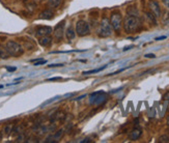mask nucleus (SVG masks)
<instances>
[{"mask_svg":"<svg viewBox=\"0 0 169 143\" xmlns=\"http://www.w3.org/2000/svg\"><path fill=\"white\" fill-rule=\"evenodd\" d=\"M140 25V21L136 16H127L124 21V29L125 33H133L138 29Z\"/></svg>","mask_w":169,"mask_h":143,"instance_id":"f257e3e1","label":"nucleus"},{"mask_svg":"<svg viewBox=\"0 0 169 143\" xmlns=\"http://www.w3.org/2000/svg\"><path fill=\"white\" fill-rule=\"evenodd\" d=\"M5 49L8 52V54L14 57H19L23 54L22 46L17 42H14V41H8V42L6 43Z\"/></svg>","mask_w":169,"mask_h":143,"instance_id":"f03ea898","label":"nucleus"},{"mask_svg":"<svg viewBox=\"0 0 169 143\" xmlns=\"http://www.w3.org/2000/svg\"><path fill=\"white\" fill-rule=\"evenodd\" d=\"M112 34V25L108 19L104 18L100 23V28L98 31V35L100 37H109Z\"/></svg>","mask_w":169,"mask_h":143,"instance_id":"7ed1b4c3","label":"nucleus"},{"mask_svg":"<svg viewBox=\"0 0 169 143\" xmlns=\"http://www.w3.org/2000/svg\"><path fill=\"white\" fill-rule=\"evenodd\" d=\"M76 33L79 36H85L90 33V27L86 21L79 20L76 23Z\"/></svg>","mask_w":169,"mask_h":143,"instance_id":"20e7f679","label":"nucleus"},{"mask_svg":"<svg viewBox=\"0 0 169 143\" xmlns=\"http://www.w3.org/2000/svg\"><path fill=\"white\" fill-rule=\"evenodd\" d=\"M122 17L118 11H114V13L111 14L110 23L115 31L120 30V28H122Z\"/></svg>","mask_w":169,"mask_h":143,"instance_id":"39448f33","label":"nucleus"},{"mask_svg":"<svg viewBox=\"0 0 169 143\" xmlns=\"http://www.w3.org/2000/svg\"><path fill=\"white\" fill-rule=\"evenodd\" d=\"M106 100V94L104 91H96V93H93L90 96V102L91 105H95V106H99L101 104H103L104 102Z\"/></svg>","mask_w":169,"mask_h":143,"instance_id":"423d86ee","label":"nucleus"},{"mask_svg":"<svg viewBox=\"0 0 169 143\" xmlns=\"http://www.w3.org/2000/svg\"><path fill=\"white\" fill-rule=\"evenodd\" d=\"M64 26H66V21H60L56 26H55L54 30H53V34H54L55 40L60 41L63 36L64 32Z\"/></svg>","mask_w":169,"mask_h":143,"instance_id":"0eeeda50","label":"nucleus"},{"mask_svg":"<svg viewBox=\"0 0 169 143\" xmlns=\"http://www.w3.org/2000/svg\"><path fill=\"white\" fill-rule=\"evenodd\" d=\"M53 32V29L50 27V26H38L35 29V35L37 37H41V36H45V35H50Z\"/></svg>","mask_w":169,"mask_h":143,"instance_id":"6e6552de","label":"nucleus"},{"mask_svg":"<svg viewBox=\"0 0 169 143\" xmlns=\"http://www.w3.org/2000/svg\"><path fill=\"white\" fill-rule=\"evenodd\" d=\"M148 7H149V11H151L157 18L161 17V7L159 5L157 0H151V1L148 2Z\"/></svg>","mask_w":169,"mask_h":143,"instance_id":"1a4fd4ad","label":"nucleus"},{"mask_svg":"<svg viewBox=\"0 0 169 143\" xmlns=\"http://www.w3.org/2000/svg\"><path fill=\"white\" fill-rule=\"evenodd\" d=\"M38 44L43 47H50L52 44V38L49 35L41 36V37H38Z\"/></svg>","mask_w":169,"mask_h":143,"instance_id":"9d476101","label":"nucleus"},{"mask_svg":"<svg viewBox=\"0 0 169 143\" xmlns=\"http://www.w3.org/2000/svg\"><path fill=\"white\" fill-rule=\"evenodd\" d=\"M141 135H142L141 130L135 129V130H133L131 133H130L129 138H130V140H133V141H136V140H138L139 138L141 137Z\"/></svg>","mask_w":169,"mask_h":143,"instance_id":"9b49d317","label":"nucleus"},{"mask_svg":"<svg viewBox=\"0 0 169 143\" xmlns=\"http://www.w3.org/2000/svg\"><path fill=\"white\" fill-rule=\"evenodd\" d=\"M145 18L149 24H151V25H154V26L157 25V17L154 16L151 11H147V13H145Z\"/></svg>","mask_w":169,"mask_h":143,"instance_id":"f8f14e48","label":"nucleus"},{"mask_svg":"<svg viewBox=\"0 0 169 143\" xmlns=\"http://www.w3.org/2000/svg\"><path fill=\"white\" fill-rule=\"evenodd\" d=\"M40 19H45V20H51L53 18V11H50V9H45L44 11L40 14Z\"/></svg>","mask_w":169,"mask_h":143,"instance_id":"ddd939ff","label":"nucleus"},{"mask_svg":"<svg viewBox=\"0 0 169 143\" xmlns=\"http://www.w3.org/2000/svg\"><path fill=\"white\" fill-rule=\"evenodd\" d=\"M66 36H67V38L69 41L74 40L75 36H76V31L74 30L73 27H69V28L67 29V31H66Z\"/></svg>","mask_w":169,"mask_h":143,"instance_id":"4468645a","label":"nucleus"},{"mask_svg":"<svg viewBox=\"0 0 169 143\" xmlns=\"http://www.w3.org/2000/svg\"><path fill=\"white\" fill-rule=\"evenodd\" d=\"M62 0H48V5L51 8H56L61 4Z\"/></svg>","mask_w":169,"mask_h":143,"instance_id":"2eb2a0df","label":"nucleus"},{"mask_svg":"<svg viewBox=\"0 0 169 143\" xmlns=\"http://www.w3.org/2000/svg\"><path fill=\"white\" fill-rule=\"evenodd\" d=\"M9 56H11V55L8 54L6 49H3V48L0 47V58H2V59H8Z\"/></svg>","mask_w":169,"mask_h":143,"instance_id":"dca6fc26","label":"nucleus"},{"mask_svg":"<svg viewBox=\"0 0 169 143\" xmlns=\"http://www.w3.org/2000/svg\"><path fill=\"white\" fill-rule=\"evenodd\" d=\"M107 67V65H103L102 67H100V69H95V70H91V71H87V72H83L82 74L83 75H89V74H93V73H99L101 71H103L104 69H106Z\"/></svg>","mask_w":169,"mask_h":143,"instance_id":"f3484780","label":"nucleus"},{"mask_svg":"<svg viewBox=\"0 0 169 143\" xmlns=\"http://www.w3.org/2000/svg\"><path fill=\"white\" fill-rule=\"evenodd\" d=\"M158 142H160V143H165V142H169V136L168 135H163V136H161L160 138H159V140H158Z\"/></svg>","mask_w":169,"mask_h":143,"instance_id":"a211bd4d","label":"nucleus"},{"mask_svg":"<svg viewBox=\"0 0 169 143\" xmlns=\"http://www.w3.org/2000/svg\"><path fill=\"white\" fill-rule=\"evenodd\" d=\"M62 133H63V130H59V131H57L56 134L53 135L52 138H53V139H56V140H57V139H59V138L62 136Z\"/></svg>","mask_w":169,"mask_h":143,"instance_id":"6ab92c4d","label":"nucleus"},{"mask_svg":"<svg viewBox=\"0 0 169 143\" xmlns=\"http://www.w3.org/2000/svg\"><path fill=\"white\" fill-rule=\"evenodd\" d=\"M59 99V96H54V98H52V99H50V100H48V101H46L45 103H43L42 104V107H44V106L46 105H48V104H51L52 102H54V101H56V100H58Z\"/></svg>","mask_w":169,"mask_h":143,"instance_id":"aec40b11","label":"nucleus"},{"mask_svg":"<svg viewBox=\"0 0 169 143\" xmlns=\"http://www.w3.org/2000/svg\"><path fill=\"white\" fill-rule=\"evenodd\" d=\"M11 132V125H6L5 129H4V133H5L6 135H8Z\"/></svg>","mask_w":169,"mask_h":143,"instance_id":"412c9836","label":"nucleus"},{"mask_svg":"<svg viewBox=\"0 0 169 143\" xmlns=\"http://www.w3.org/2000/svg\"><path fill=\"white\" fill-rule=\"evenodd\" d=\"M46 62H47V61H46V60H43V59H38V61H37V62H35V63H34V65H35V67H37V65H42V64H45Z\"/></svg>","mask_w":169,"mask_h":143,"instance_id":"4be33fe9","label":"nucleus"},{"mask_svg":"<svg viewBox=\"0 0 169 143\" xmlns=\"http://www.w3.org/2000/svg\"><path fill=\"white\" fill-rule=\"evenodd\" d=\"M49 67H63V64L62 63H57V64H50L48 65Z\"/></svg>","mask_w":169,"mask_h":143,"instance_id":"5701e85b","label":"nucleus"},{"mask_svg":"<svg viewBox=\"0 0 169 143\" xmlns=\"http://www.w3.org/2000/svg\"><path fill=\"white\" fill-rule=\"evenodd\" d=\"M161 1L163 2V4L167 7V8H169V0H161Z\"/></svg>","mask_w":169,"mask_h":143,"instance_id":"b1692460","label":"nucleus"},{"mask_svg":"<svg viewBox=\"0 0 169 143\" xmlns=\"http://www.w3.org/2000/svg\"><path fill=\"white\" fill-rule=\"evenodd\" d=\"M6 70H8V72H15L16 70H17V67H6Z\"/></svg>","mask_w":169,"mask_h":143,"instance_id":"393cba45","label":"nucleus"},{"mask_svg":"<svg viewBox=\"0 0 169 143\" xmlns=\"http://www.w3.org/2000/svg\"><path fill=\"white\" fill-rule=\"evenodd\" d=\"M57 80H61V77H54V78L48 79V81H57Z\"/></svg>","mask_w":169,"mask_h":143,"instance_id":"a878e982","label":"nucleus"},{"mask_svg":"<svg viewBox=\"0 0 169 143\" xmlns=\"http://www.w3.org/2000/svg\"><path fill=\"white\" fill-rule=\"evenodd\" d=\"M144 57H146V58H154V57H156V55H154V54H145V55H144Z\"/></svg>","mask_w":169,"mask_h":143,"instance_id":"bb28decb","label":"nucleus"},{"mask_svg":"<svg viewBox=\"0 0 169 143\" xmlns=\"http://www.w3.org/2000/svg\"><path fill=\"white\" fill-rule=\"evenodd\" d=\"M165 38H166V36L163 35V36H159V37H156V38H154V41H161V40H165Z\"/></svg>","mask_w":169,"mask_h":143,"instance_id":"cd10ccee","label":"nucleus"},{"mask_svg":"<svg viewBox=\"0 0 169 143\" xmlns=\"http://www.w3.org/2000/svg\"><path fill=\"white\" fill-rule=\"evenodd\" d=\"M23 139H24V136H23V135H21L20 137H18V139H17V141H23Z\"/></svg>","mask_w":169,"mask_h":143,"instance_id":"c85d7f7f","label":"nucleus"},{"mask_svg":"<svg viewBox=\"0 0 169 143\" xmlns=\"http://www.w3.org/2000/svg\"><path fill=\"white\" fill-rule=\"evenodd\" d=\"M164 100H168L169 101V93H167L164 96Z\"/></svg>","mask_w":169,"mask_h":143,"instance_id":"c756f323","label":"nucleus"},{"mask_svg":"<svg viewBox=\"0 0 169 143\" xmlns=\"http://www.w3.org/2000/svg\"><path fill=\"white\" fill-rule=\"evenodd\" d=\"M131 48H133V46H130V47H125V48H124V51H127V50L131 49Z\"/></svg>","mask_w":169,"mask_h":143,"instance_id":"7c9ffc66","label":"nucleus"},{"mask_svg":"<svg viewBox=\"0 0 169 143\" xmlns=\"http://www.w3.org/2000/svg\"><path fill=\"white\" fill-rule=\"evenodd\" d=\"M1 88H3V85H0V89Z\"/></svg>","mask_w":169,"mask_h":143,"instance_id":"2f4dec72","label":"nucleus"},{"mask_svg":"<svg viewBox=\"0 0 169 143\" xmlns=\"http://www.w3.org/2000/svg\"><path fill=\"white\" fill-rule=\"evenodd\" d=\"M0 140H1V134H0Z\"/></svg>","mask_w":169,"mask_h":143,"instance_id":"473e14b6","label":"nucleus"}]
</instances>
